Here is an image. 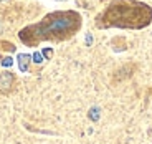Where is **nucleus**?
I'll list each match as a JSON object with an SVG mask.
<instances>
[{"label": "nucleus", "instance_id": "nucleus-4", "mask_svg": "<svg viewBox=\"0 0 152 144\" xmlns=\"http://www.w3.org/2000/svg\"><path fill=\"white\" fill-rule=\"evenodd\" d=\"M89 119H93V121H98L99 119V109L98 108H91V109H89Z\"/></svg>", "mask_w": 152, "mask_h": 144}, {"label": "nucleus", "instance_id": "nucleus-9", "mask_svg": "<svg viewBox=\"0 0 152 144\" xmlns=\"http://www.w3.org/2000/svg\"><path fill=\"white\" fill-rule=\"evenodd\" d=\"M0 2H4V0H0Z\"/></svg>", "mask_w": 152, "mask_h": 144}, {"label": "nucleus", "instance_id": "nucleus-3", "mask_svg": "<svg viewBox=\"0 0 152 144\" xmlns=\"http://www.w3.org/2000/svg\"><path fill=\"white\" fill-rule=\"evenodd\" d=\"M17 60H18V70L20 71H28V65H30V60H31V57L30 55H27V53H20L18 57H17Z\"/></svg>", "mask_w": 152, "mask_h": 144}, {"label": "nucleus", "instance_id": "nucleus-1", "mask_svg": "<svg viewBox=\"0 0 152 144\" xmlns=\"http://www.w3.org/2000/svg\"><path fill=\"white\" fill-rule=\"evenodd\" d=\"M71 17L69 15H63V17H58V18L51 20L50 25L46 27V32L48 33H61V32H66L69 27H71Z\"/></svg>", "mask_w": 152, "mask_h": 144}, {"label": "nucleus", "instance_id": "nucleus-6", "mask_svg": "<svg viewBox=\"0 0 152 144\" xmlns=\"http://www.w3.org/2000/svg\"><path fill=\"white\" fill-rule=\"evenodd\" d=\"M31 58H33V61H35V63H42V61H43V55L40 53V51H35V53H33V57H31Z\"/></svg>", "mask_w": 152, "mask_h": 144}, {"label": "nucleus", "instance_id": "nucleus-8", "mask_svg": "<svg viewBox=\"0 0 152 144\" xmlns=\"http://www.w3.org/2000/svg\"><path fill=\"white\" fill-rule=\"evenodd\" d=\"M91 43H93V35H91V33H88V35H86V45L89 46Z\"/></svg>", "mask_w": 152, "mask_h": 144}, {"label": "nucleus", "instance_id": "nucleus-5", "mask_svg": "<svg viewBox=\"0 0 152 144\" xmlns=\"http://www.w3.org/2000/svg\"><path fill=\"white\" fill-rule=\"evenodd\" d=\"M12 65H13V58L5 57L4 60H2V66H5V68H8V66H12Z\"/></svg>", "mask_w": 152, "mask_h": 144}, {"label": "nucleus", "instance_id": "nucleus-7", "mask_svg": "<svg viewBox=\"0 0 152 144\" xmlns=\"http://www.w3.org/2000/svg\"><path fill=\"white\" fill-rule=\"evenodd\" d=\"M42 55H43V58H51L53 57V50L51 48H43Z\"/></svg>", "mask_w": 152, "mask_h": 144}, {"label": "nucleus", "instance_id": "nucleus-2", "mask_svg": "<svg viewBox=\"0 0 152 144\" xmlns=\"http://www.w3.org/2000/svg\"><path fill=\"white\" fill-rule=\"evenodd\" d=\"M12 86H13V75L8 71H5L4 75H0V90L8 91Z\"/></svg>", "mask_w": 152, "mask_h": 144}]
</instances>
